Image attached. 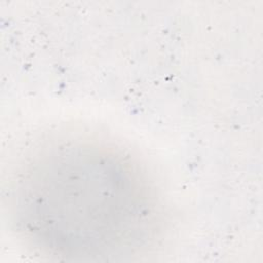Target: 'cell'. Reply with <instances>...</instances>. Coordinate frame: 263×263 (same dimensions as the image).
<instances>
[{
	"instance_id": "1",
	"label": "cell",
	"mask_w": 263,
	"mask_h": 263,
	"mask_svg": "<svg viewBox=\"0 0 263 263\" xmlns=\"http://www.w3.org/2000/svg\"><path fill=\"white\" fill-rule=\"evenodd\" d=\"M15 222L48 254L92 259L129 255L154 237V190L133 161L89 143L54 147L29 164L12 190Z\"/></svg>"
}]
</instances>
